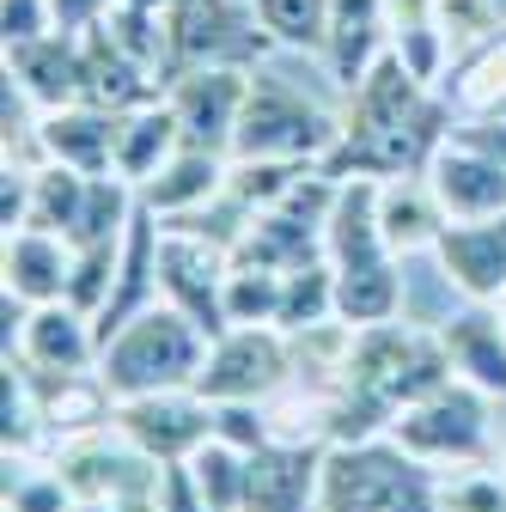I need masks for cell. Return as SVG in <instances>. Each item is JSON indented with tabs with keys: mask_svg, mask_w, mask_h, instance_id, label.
<instances>
[{
	"mask_svg": "<svg viewBox=\"0 0 506 512\" xmlns=\"http://www.w3.org/2000/svg\"><path fill=\"white\" fill-rule=\"evenodd\" d=\"M324 263L336 275V317L348 330L391 324L403 311V256L378 220V177H336L324 214Z\"/></svg>",
	"mask_w": 506,
	"mask_h": 512,
	"instance_id": "1",
	"label": "cell"
},
{
	"mask_svg": "<svg viewBox=\"0 0 506 512\" xmlns=\"http://www.w3.org/2000/svg\"><path fill=\"white\" fill-rule=\"evenodd\" d=\"M208 330L189 311H177L171 299H153L147 311H135L116 336H104L98 348V378L110 384V397H153V391H189L208 366Z\"/></svg>",
	"mask_w": 506,
	"mask_h": 512,
	"instance_id": "2",
	"label": "cell"
},
{
	"mask_svg": "<svg viewBox=\"0 0 506 512\" xmlns=\"http://www.w3.org/2000/svg\"><path fill=\"white\" fill-rule=\"evenodd\" d=\"M318 512H439V476L403 439H342L324 458Z\"/></svg>",
	"mask_w": 506,
	"mask_h": 512,
	"instance_id": "3",
	"label": "cell"
},
{
	"mask_svg": "<svg viewBox=\"0 0 506 512\" xmlns=\"http://www.w3.org/2000/svg\"><path fill=\"white\" fill-rule=\"evenodd\" d=\"M342 141V116H330L305 86L281 74H250V98L238 116L232 159H281V165H324Z\"/></svg>",
	"mask_w": 506,
	"mask_h": 512,
	"instance_id": "4",
	"label": "cell"
},
{
	"mask_svg": "<svg viewBox=\"0 0 506 512\" xmlns=\"http://www.w3.org/2000/svg\"><path fill=\"white\" fill-rule=\"evenodd\" d=\"M269 49L275 43H269V31H263L250 0H171L165 7L171 80L196 74V68H257Z\"/></svg>",
	"mask_w": 506,
	"mask_h": 512,
	"instance_id": "5",
	"label": "cell"
},
{
	"mask_svg": "<svg viewBox=\"0 0 506 512\" xmlns=\"http://www.w3.org/2000/svg\"><path fill=\"white\" fill-rule=\"evenodd\" d=\"M391 439H403L427 464H476L494 452V397L464 378H446L409 409H397Z\"/></svg>",
	"mask_w": 506,
	"mask_h": 512,
	"instance_id": "6",
	"label": "cell"
},
{
	"mask_svg": "<svg viewBox=\"0 0 506 512\" xmlns=\"http://www.w3.org/2000/svg\"><path fill=\"white\" fill-rule=\"evenodd\" d=\"M287 378H293V360H287L281 324H232L226 336H214L196 391L208 403H263Z\"/></svg>",
	"mask_w": 506,
	"mask_h": 512,
	"instance_id": "7",
	"label": "cell"
},
{
	"mask_svg": "<svg viewBox=\"0 0 506 512\" xmlns=\"http://www.w3.org/2000/svg\"><path fill=\"white\" fill-rule=\"evenodd\" d=\"M116 409V433L141 445L159 464H183L196 445L214 439V403L189 384V391H153V397H122Z\"/></svg>",
	"mask_w": 506,
	"mask_h": 512,
	"instance_id": "8",
	"label": "cell"
},
{
	"mask_svg": "<svg viewBox=\"0 0 506 512\" xmlns=\"http://www.w3.org/2000/svg\"><path fill=\"white\" fill-rule=\"evenodd\" d=\"M250 74L257 68H196V74H177L165 86V104L183 128V147H208L232 159L238 141V116L250 98Z\"/></svg>",
	"mask_w": 506,
	"mask_h": 512,
	"instance_id": "9",
	"label": "cell"
},
{
	"mask_svg": "<svg viewBox=\"0 0 506 512\" xmlns=\"http://www.w3.org/2000/svg\"><path fill=\"white\" fill-rule=\"evenodd\" d=\"M324 458L330 445L263 439L244 458V512H311L324 494Z\"/></svg>",
	"mask_w": 506,
	"mask_h": 512,
	"instance_id": "10",
	"label": "cell"
},
{
	"mask_svg": "<svg viewBox=\"0 0 506 512\" xmlns=\"http://www.w3.org/2000/svg\"><path fill=\"white\" fill-rule=\"evenodd\" d=\"M427 183L446 220H488V214H506V159L464 141V135H446L439 153L427 159Z\"/></svg>",
	"mask_w": 506,
	"mask_h": 512,
	"instance_id": "11",
	"label": "cell"
},
{
	"mask_svg": "<svg viewBox=\"0 0 506 512\" xmlns=\"http://www.w3.org/2000/svg\"><path fill=\"white\" fill-rule=\"evenodd\" d=\"M98 317L80 311L74 299H55V305H31L25 330H19V348L7 360H19L31 378H68V372H86L98 366Z\"/></svg>",
	"mask_w": 506,
	"mask_h": 512,
	"instance_id": "12",
	"label": "cell"
},
{
	"mask_svg": "<svg viewBox=\"0 0 506 512\" xmlns=\"http://www.w3.org/2000/svg\"><path fill=\"white\" fill-rule=\"evenodd\" d=\"M433 263L446 275V287H458L464 299L494 305L506 293V214L488 220H446L433 244Z\"/></svg>",
	"mask_w": 506,
	"mask_h": 512,
	"instance_id": "13",
	"label": "cell"
},
{
	"mask_svg": "<svg viewBox=\"0 0 506 512\" xmlns=\"http://www.w3.org/2000/svg\"><path fill=\"white\" fill-rule=\"evenodd\" d=\"M232 189V159L226 153H208V147H177L147 183H141V202L171 226V220H189L202 214L208 202H226Z\"/></svg>",
	"mask_w": 506,
	"mask_h": 512,
	"instance_id": "14",
	"label": "cell"
},
{
	"mask_svg": "<svg viewBox=\"0 0 506 512\" xmlns=\"http://www.w3.org/2000/svg\"><path fill=\"white\" fill-rule=\"evenodd\" d=\"M116 110H98V104H61V110H43V128H37V153L55 159V165H74L86 177H104L116 171Z\"/></svg>",
	"mask_w": 506,
	"mask_h": 512,
	"instance_id": "15",
	"label": "cell"
},
{
	"mask_svg": "<svg viewBox=\"0 0 506 512\" xmlns=\"http://www.w3.org/2000/svg\"><path fill=\"white\" fill-rule=\"evenodd\" d=\"M439 342H446L452 378H464V384H476V391H488L494 403L506 397V324H500V305L470 299V311L446 317Z\"/></svg>",
	"mask_w": 506,
	"mask_h": 512,
	"instance_id": "16",
	"label": "cell"
},
{
	"mask_svg": "<svg viewBox=\"0 0 506 512\" xmlns=\"http://www.w3.org/2000/svg\"><path fill=\"white\" fill-rule=\"evenodd\" d=\"M80 74H86V49L80 31H49L37 43L7 49V80H19L37 110H61V104H80Z\"/></svg>",
	"mask_w": 506,
	"mask_h": 512,
	"instance_id": "17",
	"label": "cell"
},
{
	"mask_svg": "<svg viewBox=\"0 0 506 512\" xmlns=\"http://www.w3.org/2000/svg\"><path fill=\"white\" fill-rule=\"evenodd\" d=\"M0 269H7V293H19L25 305H55L68 299V281H74V244L43 226H19L7 232Z\"/></svg>",
	"mask_w": 506,
	"mask_h": 512,
	"instance_id": "18",
	"label": "cell"
},
{
	"mask_svg": "<svg viewBox=\"0 0 506 512\" xmlns=\"http://www.w3.org/2000/svg\"><path fill=\"white\" fill-rule=\"evenodd\" d=\"M378 220H385V238L397 244V256H433L439 232H446V208H439L427 171L378 177Z\"/></svg>",
	"mask_w": 506,
	"mask_h": 512,
	"instance_id": "19",
	"label": "cell"
},
{
	"mask_svg": "<svg viewBox=\"0 0 506 512\" xmlns=\"http://www.w3.org/2000/svg\"><path fill=\"white\" fill-rule=\"evenodd\" d=\"M385 49H391V7H385V0H336V13H330V49H324L330 74L342 86H354V80H366V68Z\"/></svg>",
	"mask_w": 506,
	"mask_h": 512,
	"instance_id": "20",
	"label": "cell"
},
{
	"mask_svg": "<svg viewBox=\"0 0 506 512\" xmlns=\"http://www.w3.org/2000/svg\"><path fill=\"white\" fill-rule=\"evenodd\" d=\"M177 147H183V128H177L165 98H153L141 110H122V122H116V177H129L141 189Z\"/></svg>",
	"mask_w": 506,
	"mask_h": 512,
	"instance_id": "21",
	"label": "cell"
},
{
	"mask_svg": "<svg viewBox=\"0 0 506 512\" xmlns=\"http://www.w3.org/2000/svg\"><path fill=\"white\" fill-rule=\"evenodd\" d=\"M439 98L452 104V116H482L506 104V31L452 55V68L439 74Z\"/></svg>",
	"mask_w": 506,
	"mask_h": 512,
	"instance_id": "22",
	"label": "cell"
},
{
	"mask_svg": "<svg viewBox=\"0 0 506 512\" xmlns=\"http://www.w3.org/2000/svg\"><path fill=\"white\" fill-rule=\"evenodd\" d=\"M244 458H250V452H238V445L220 439V433L183 458L189 488H196V500H202L208 512H244Z\"/></svg>",
	"mask_w": 506,
	"mask_h": 512,
	"instance_id": "23",
	"label": "cell"
},
{
	"mask_svg": "<svg viewBox=\"0 0 506 512\" xmlns=\"http://www.w3.org/2000/svg\"><path fill=\"white\" fill-rule=\"evenodd\" d=\"M269 31L275 49H311V55H324L330 49V13H336V0H250Z\"/></svg>",
	"mask_w": 506,
	"mask_h": 512,
	"instance_id": "24",
	"label": "cell"
},
{
	"mask_svg": "<svg viewBox=\"0 0 506 512\" xmlns=\"http://www.w3.org/2000/svg\"><path fill=\"white\" fill-rule=\"evenodd\" d=\"M439 512H506V470L488 458L452 464V482H439Z\"/></svg>",
	"mask_w": 506,
	"mask_h": 512,
	"instance_id": "25",
	"label": "cell"
},
{
	"mask_svg": "<svg viewBox=\"0 0 506 512\" xmlns=\"http://www.w3.org/2000/svg\"><path fill=\"white\" fill-rule=\"evenodd\" d=\"M49 31H61L55 0H0V37H7V49L37 43V37H49Z\"/></svg>",
	"mask_w": 506,
	"mask_h": 512,
	"instance_id": "26",
	"label": "cell"
},
{
	"mask_svg": "<svg viewBox=\"0 0 506 512\" xmlns=\"http://www.w3.org/2000/svg\"><path fill=\"white\" fill-rule=\"evenodd\" d=\"M452 135H464V141H476V147H488V153L506 159V104L500 110H482V116H458Z\"/></svg>",
	"mask_w": 506,
	"mask_h": 512,
	"instance_id": "27",
	"label": "cell"
},
{
	"mask_svg": "<svg viewBox=\"0 0 506 512\" xmlns=\"http://www.w3.org/2000/svg\"><path fill=\"white\" fill-rule=\"evenodd\" d=\"M110 13H116V0H55L61 31H92V25H104Z\"/></svg>",
	"mask_w": 506,
	"mask_h": 512,
	"instance_id": "28",
	"label": "cell"
},
{
	"mask_svg": "<svg viewBox=\"0 0 506 512\" xmlns=\"http://www.w3.org/2000/svg\"><path fill=\"white\" fill-rule=\"evenodd\" d=\"M116 7H129V13H165L171 0H116Z\"/></svg>",
	"mask_w": 506,
	"mask_h": 512,
	"instance_id": "29",
	"label": "cell"
},
{
	"mask_svg": "<svg viewBox=\"0 0 506 512\" xmlns=\"http://www.w3.org/2000/svg\"><path fill=\"white\" fill-rule=\"evenodd\" d=\"M494 305H500V324H506V293H500V299H494Z\"/></svg>",
	"mask_w": 506,
	"mask_h": 512,
	"instance_id": "30",
	"label": "cell"
}]
</instances>
